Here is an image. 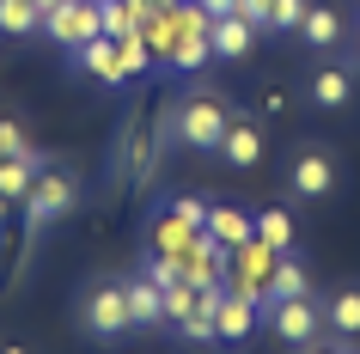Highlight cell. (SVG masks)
Returning <instances> with one entry per match:
<instances>
[{"instance_id": "cell-1", "label": "cell", "mask_w": 360, "mask_h": 354, "mask_svg": "<svg viewBox=\"0 0 360 354\" xmlns=\"http://www.w3.org/2000/svg\"><path fill=\"white\" fill-rule=\"evenodd\" d=\"M287 251H269L263 239H245L238 251H226V287H238L245 299L269 305V299H275V263Z\"/></svg>"}, {"instance_id": "cell-2", "label": "cell", "mask_w": 360, "mask_h": 354, "mask_svg": "<svg viewBox=\"0 0 360 354\" xmlns=\"http://www.w3.org/2000/svg\"><path fill=\"white\" fill-rule=\"evenodd\" d=\"M98 31H104L98 0H61L56 13H43V37L56 43V49H68V56H79V49H86Z\"/></svg>"}, {"instance_id": "cell-3", "label": "cell", "mask_w": 360, "mask_h": 354, "mask_svg": "<svg viewBox=\"0 0 360 354\" xmlns=\"http://www.w3.org/2000/svg\"><path fill=\"white\" fill-rule=\"evenodd\" d=\"M226 104L220 98H208V92H195L184 110H177V134H184V147H195V153H220V134H226Z\"/></svg>"}, {"instance_id": "cell-4", "label": "cell", "mask_w": 360, "mask_h": 354, "mask_svg": "<svg viewBox=\"0 0 360 354\" xmlns=\"http://www.w3.org/2000/svg\"><path fill=\"white\" fill-rule=\"evenodd\" d=\"M74 202H79V189H74L68 171H37V184H31V196H25V226H31V239H37V226L61 220Z\"/></svg>"}, {"instance_id": "cell-5", "label": "cell", "mask_w": 360, "mask_h": 354, "mask_svg": "<svg viewBox=\"0 0 360 354\" xmlns=\"http://www.w3.org/2000/svg\"><path fill=\"white\" fill-rule=\"evenodd\" d=\"M263 324L275 336H281V342H318V330H323V312L318 305H311V293H300V299H269L263 305Z\"/></svg>"}, {"instance_id": "cell-6", "label": "cell", "mask_w": 360, "mask_h": 354, "mask_svg": "<svg viewBox=\"0 0 360 354\" xmlns=\"http://www.w3.org/2000/svg\"><path fill=\"white\" fill-rule=\"evenodd\" d=\"M86 330L104 336V342H116L122 330H134V317H129V287H122V281H104V287L86 299Z\"/></svg>"}, {"instance_id": "cell-7", "label": "cell", "mask_w": 360, "mask_h": 354, "mask_svg": "<svg viewBox=\"0 0 360 354\" xmlns=\"http://www.w3.org/2000/svg\"><path fill=\"white\" fill-rule=\"evenodd\" d=\"M177 275L190 281V287H214V281H226V251H220L208 232H195V244L177 257Z\"/></svg>"}, {"instance_id": "cell-8", "label": "cell", "mask_w": 360, "mask_h": 354, "mask_svg": "<svg viewBox=\"0 0 360 354\" xmlns=\"http://www.w3.org/2000/svg\"><path fill=\"white\" fill-rule=\"evenodd\" d=\"M195 232H202V226H195L190 214H184V208L171 202L165 214H159V220H153V257H165V263H177V257H184V251H190V244H195Z\"/></svg>"}, {"instance_id": "cell-9", "label": "cell", "mask_w": 360, "mask_h": 354, "mask_svg": "<svg viewBox=\"0 0 360 354\" xmlns=\"http://www.w3.org/2000/svg\"><path fill=\"white\" fill-rule=\"evenodd\" d=\"M214 324H220V342H245V336L263 324V305H257V299H245L238 287H226V293H220V305H214Z\"/></svg>"}, {"instance_id": "cell-10", "label": "cell", "mask_w": 360, "mask_h": 354, "mask_svg": "<svg viewBox=\"0 0 360 354\" xmlns=\"http://www.w3.org/2000/svg\"><path fill=\"white\" fill-rule=\"evenodd\" d=\"M202 232H208L220 251H238L245 239H257V214H245V208H232V202H214L208 220H202Z\"/></svg>"}, {"instance_id": "cell-11", "label": "cell", "mask_w": 360, "mask_h": 354, "mask_svg": "<svg viewBox=\"0 0 360 354\" xmlns=\"http://www.w3.org/2000/svg\"><path fill=\"white\" fill-rule=\"evenodd\" d=\"M79 74H92L98 86H122V80H129V68H122V43L98 31V37L79 49Z\"/></svg>"}, {"instance_id": "cell-12", "label": "cell", "mask_w": 360, "mask_h": 354, "mask_svg": "<svg viewBox=\"0 0 360 354\" xmlns=\"http://www.w3.org/2000/svg\"><path fill=\"white\" fill-rule=\"evenodd\" d=\"M250 43H257V25H250L245 13H226V19H214V25H208V49H214L220 61L250 56Z\"/></svg>"}, {"instance_id": "cell-13", "label": "cell", "mask_w": 360, "mask_h": 354, "mask_svg": "<svg viewBox=\"0 0 360 354\" xmlns=\"http://www.w3.org/2000/svg\"><path fill=\"white\" fill-rule=\"evenodd\" d=\"M220 153H226V165L250 171L257 159H263V134H257V122H238V116H232L226 134H220Z\"/></svg>"}, {"instance_id": "cell-14", "label": "cell", "mask_w": 360, "mask_h": 354, "mask_svg": "<svg viewBox=\"0 0 360 354\" xmlns=\"http://www.w3.org/2000/svg\"><path fill=\"white\" fill-rule=\"evenodd\" d=\"M129 287V317L134 330H153V324H165V293H159V281L141 275V281H122Z\"/></svg>"}, {"instance_id": "cell-15", "label": "cell", "mask_w": 360, "mask_h": 354, "mask_svg": "<svg viewBox=\"0 0 360 354\" xmlns=\"http://www.w3.org/2000/svg\"><path fill=\"white\" fill-rule=\"evenodd\" d=\"M293 189H300V196H330V189H336L330 153H300V159H293Z\"/></svg>"}, {"instance_id": "cell-16", "label": "cell", "mask_w": 360, "mask_h": 354, "mask_svg": "<svg viewBox=\"0 0 360 354\" xmlns=\"http://www.w3.org/2000/svg\"><path fill=\"white\" fill-rule=\"evenodd\" d=\"M354 98V80L342 74V68H318L311 74V104H323V110H342Z\"/></svg>"}, {"instance_id": "cell-17", "label": "cell", "mask_w": 360, "mask_h": 354, "mask_svg": "<svg viewBox=\"0 0 360 354\" xmlns=\"http://www.w3.org/2000/svg\"><path fill=\"white\" fill-rule=\"evenodd\" d=\"M300 37L311 43V49H336V43H342V19L330 13V6H305V19H300Z\"/></svg>"}, {"instance_id": "cell-18", "label": "cell", "mask_w": 360, "mask_h": 354, "mask_svg": "<svg viewBox=\"0 0 360 354\" xmlns=\"http://www.w3.org/2000/svg\"><path fill=\"white\" fill-rule=\"evenodd\" d=\"M37 184V165H31V153H13V159H0V196L6 202H25Z\"/></svg>"}, {"instance_id": "cell-19", "label": "cell", "mask_w": 360, "mask_h": 354, "mask_svg": "<svg viewBox=\"0 0 360 354\" xmlns=\"http://www.w3.org/2000/svg\"><path fill=\"white\" fill-rule=\"evenodd\" d=\"M141 37H147V56L171 68V49H177V13H171V6H165V13H153V19L141 25Z\"/></svg>"}, {"instance_id": "cell-20", "label": "cell", "mask_w": 360, "mask_h": 354, "mask_svg": "<svg viewBox=\"0 0 360 354\" xmlns=\"http://www.w3.org/2000/svg\"><path fill=\"white\" fill-rule=\"evenodd\" d=\"M257 239H263L269 251H293L300 226H293V214H287V208H263V214H257Z\"/></svg>"}, {"instance_id": "cell-21", "label": "cell", "mask_w": 360, "mask_h": 354, "mask_svg": "<svg viewBox=\"0 0 360 354\" xmlns=\"http://www.w3.org/2000/svg\"><path fill=\"white\" fill-rule=\"evenodd\" d=\"M0 31H6V37L43 31V13H37V0H0Z\"/></svg>"}, {"instance_id": "cell-22", "label": "cell", "mask_w": 360, "mask_h": 354, "mask_svg": "<svg viewBox=\"0 0 360 354\" xmlns=\"http://www.w3.org/2000/svg\"><path fill=\"white\" fill-rule=\"evenodd\" d=\"M330 330L336 336H360V287H342L330 299Z\"/></svg>"}, {"instance_id": "cell-23", "label": "cell", "mask_w": 360, "mask_h": 354, "mask_svg": "<svg viewBox=\"0 0 360 354\" xmlns=\"http://www.w3.org/2000/svg\"><path fill=\"white\" fill-rule=\"evenodd\" d=\"M300 293H311V275H305V263L281 257L275 263V299H300Z\"/></svg>"}, {"instance_id": "cell-24", "label": "cell", "mask_w": 360, "mask_h": 354, "mask_svg": "<svg viewBox=\"0 0 360 354\" xmlns=\"http://www.w3.org/2000/svg\"><path fill=\"white\" fill-rule=\"evenodd\" d=\"M159 293H165V324H177V317H184V312L195 305V287H190L184 275H171L165 287H159Z\"/></svg>"}, {"instance_id": "cell-25", "label": "cell", "mask_w": 360, "mask_h": 354, "mask_svg": "<svg viewBox=\"0 0 360 354\" xmlns=\"http://www.w3.org/2000/svg\"><path fill=\"white\" fill-rule=\"evenodd\" d=\"M305 19V0H275V13H269V31H300Z\"/></svg>"}, {"instance_id": "cell-26", "label": "cell", "mask_w": 360, "mask_h": 354, "mask_svg": "<svg viewBox=\"0 0 360 354\" xmlns=\"http://www.w3.org/2000/svg\"><path fill=\"white\" fill-rule=\"evenodd\" d=\"M13 153H31V141L19 122H0V159H13Z\"/></svg>"}, {"instance_id": "cell-27", "label": "cell", "mask_w": 360, "mask_h": 354, "mask_svg": "<svg viewBox=\"0 0 360 354\" xmlns=\"http://www.w3.org/2000/svg\"><path fill=\"white\" fill-rule=\"evenodd\" d=\"M238 13H245L257 31H269V13H275V0H238Z\"/></svg>"}, {"instance_id": "cell-28", "label": "cell", "mask_w": 360, "mask_h": 354, "mask_svg": "<svg viewBox=\"0 0 360 354\" xmlns=\"http://www.w3.org/2000/svg\"><path fill=\"white\" fill-rule=\"evenodd\" d=\"M195 6H208L214 19H226V13H238V0H195Z\"/></svg>"}, {"instance_id": "cell-29", "label": "cell", "mask_w": 360, "mask_h": 354, "mask_svg": "<svg viewBox=\"0 0 360 354\" xmlns=\"http://www.w3.org/2000/svg\"><path fill=\"white\" fill-rule=\"evenodd\" d=\"M147 6H153V13H165V6H177V0H147Z\"/></svg>"}, {"instance_id": "cell-30", "label": "cell", "mask_w": 360, "mask_h": 354, "mask_svg": "<svg viewBox=\"0 0 360 354\" xmlns=\"http://www.w3.org/2000/svg\"><path fill=\"white\" fill-rule=\"evenodd\" d=\"M56 6H61V0H37V13H56Z\"/></svg>"}, {"instance_id": "cell-31", "label": "cell", "mask_w": 360, "mask_h": 354, "mask_svg": "<svg viewBox=\"0 0 360 354\" xmlns=\"http://www.w3.org/2000/svg\"><path fill=\"white\" fill-rule=\"evenodd\" d=\"M305 354H342V348H311V342H305Z\"/></svg>"}, {"instance_id": "cell-32", "label": "cell", "mask_w": 360, "mask_h": 354, "mask_svg": "<svg viewBox=\"0 0 360 354\" xmlns=\"http://www.w3.org/2000/svg\"><path fill=\"white\" fill-rule=\"evenodd\" d=\"M6 208H13V202H6V196H0V226H6Z\"/></svg>"}, {"instance_id": "cell-33", "label": "cell", "mask_w": 360, "mask_h": 354, "mask_svg": "<svg viewBox=\"0 0 360 354\" xmlns=\"http://www.w3.org/2000/svg\"><path fill=\"white\" fill-rule=\"evenodd\" d=\"M0 354H25V348H19V342H6V348H0Z\"/></svg>"}]
</instances>
